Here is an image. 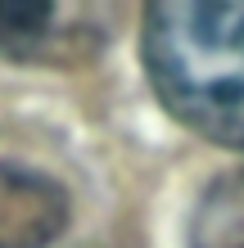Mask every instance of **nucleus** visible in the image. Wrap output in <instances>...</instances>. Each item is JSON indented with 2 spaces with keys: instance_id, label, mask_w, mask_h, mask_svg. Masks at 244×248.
Here are the masks:
<instances>
[{
  "instance_id": "nucleus-1",
  "label": "nucleus",
  "mask_w": 244,
  "mask_h": 248,
  "mask_svg": "<svg viewBox=\"0 0 244 248\" xmlns=\"http://www.w3.org/2000/svg\"><path fill=\"white\" fill-rule=\"evenodd\" d=\"M154 95L181 126L244 149V0H154L140 23Z\"/></svg>"
},
{
  "instance_id": "nucleus-2",
  "label": "nucleus",
  "mask_w": 244,
  "mask_h": 248,
  "mask_svg": "<svg viewBox=\"0 0 244 248\" xmlns=\"http://www.w3.org/2000/svg\"><path fill=\"white\" fill-rule=\"evenodd\" d=\"M68 226V194L46 171L0 158V248H50Z\"/></svg>"
},
{
  "instance_id": "nucleus-3",
  "label": "nucleus",
  "mask_w": 244,
  "mask_h": 248,
  "mask_svg": "<svg viewBox=\"0 0 244 248\" xmlns=\"http://www.w3.org/2000/svg\"><path fill=\"white\" fill-rule=\"evenodd\" d=\"M99 36L86 32L81 18L54 5V0H0V59L14 63H59L64 50L91 54Z\"/></svg>"
},
{
  "instance_id": "nucleus-4",
  "label": "nucleus",
  "mask_w": 244,
  "mask_h": 248,
  "mask_svg": "<svg viewBox=\"0 0 244 248\" xmlns=\"http://www.w3.org/2000/svg\"><path fill=\"white\" fill-rule=\"evenodd\" d=\"M195 248H244V171H231L199 199L190 221Z\"/></svg>"
}]
</instances>
